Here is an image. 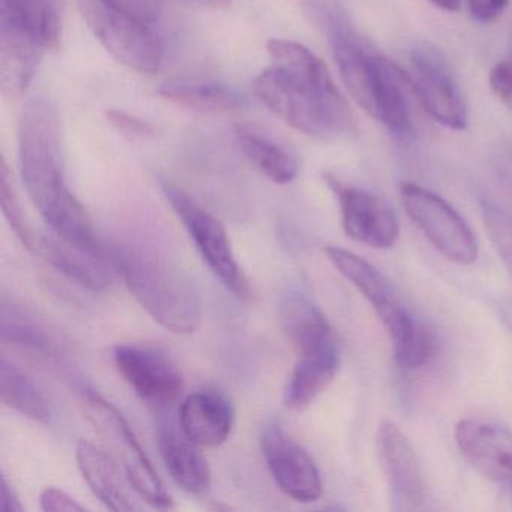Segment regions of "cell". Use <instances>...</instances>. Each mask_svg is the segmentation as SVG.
<instances>
[{
	"label": "cell",
	"mask_w": 512,
	"mask_h": 512,
	"mask_svg": "<svg viewBox=\"0 0 512 512\" xmlns=\"http://www.w3.org/2000/svg\"><path fill=\"white\" fill-rule=\"evenodd\" d=\"M272 65L254 82L263 106L290 127L317 139L358 133L355 116L322 59L290 40H271Z\"/></svg>",
	"instance_id": "obj_1"
},
{
	"label": "cell",
	"mask_w": 512,
	"mask_h": 512,
	"mask_svg": "<svg viewBox=\"0 0 512 512\" xmlns=\"http://www.w3.org/2000/svg\"><path fill=\"white\" fill-rule=\"evenodd\" d=\"M19 163L29 199L53 235L107 260L106 247L95 236L91 217L65 181L61 122L49 98H32L23 107Z\"/></svg>",
	"instance_id": "obj_2"
},
{
	"label": "cell",
	"mask_w": 512,
	"mask_h": 512,
	"mask_svg": "<svg viewBox=\"0 0 512 512\" xmlns=\"http://www.w3.org/2000/svg\"><path fill=\"white\" fill-rule=\"evenodd\" d=\"M113 271L124 278L140 307L163 328L193 334L202 322V301L196 284L176 260L149 245L106 247Z\"/></svg>",
	"instance_id": "obj_3"
},
{
	"label": "cell",
	"mask_w": 512,
	"mask_h": 512,
	"mask_svg": "<svg viewBox=\"0 0 512 512\" xmlns=\"http://www.w3.org/2000/svg\"><path fill=\"white\" fill-rule=\"evenodd\" d=\"M325 253L329 262L361 293L382 322L398 367L418 370L427 365L436 353V335L406 304L388 277L352 251L329 245Z\"/></svg>",
	"instance_id": "obj_4"
},
{
	"label": "cell",
	"mask_w": 512,
	"mask_h": 512,
	"mask_svg": "<svg viewBox=\"0 0 512 512\" xmlns=\"http://www.w3.org/2000/svg\"><path fill=\"white\" fill-rule=\"evenodd\" d=\"M281 322L298 355L284 389V404L290 410H304L326 391L340 368L337 335L322 310L299 292L284 296Z\"/></svg>",
	"instance_id": "obj_5"
},
{
	"label": "cell",
	"mask_w": 512,
	"mask_h": 512,
	"mask_svg": "<svg viewBox=\"0 0 512 512\" xmlns=\"http://www.w3.org/2000/svg\"><path fill=\"white\" fill-rule=\"evenodd\" d=\"M332 47L350 97L395 136H407L412 131V113L406 97L410 86L404 71L346 32L334 34Z\"/></svg>",
	"instance_id": "obj_6"
},
{
	"label": "cell",
	"mask_w": 512,
	"mask_h": 512,
	"mask_svg": "<svg viewBox=\"0 0 512 512\" xmlns=\"http://www.w3.org/2000/svg\"><path fill=\"white\" fill-rule=\"evenodd\" d=\"M161 191L212 274L227 290L239 298H248L250 286L236 262L229 235L221 221L172 182H163Z\"/></svg>",
	"instance_id": "obj_7"
},
{
	"label": "cell",
	"mask_w": 512,
	"mask_h": 512,
	"mask_svg": "<svg viewBox=\"0 0 512 512\" xmlns=\"http://www.w3.org/2000/svg\"><path fill=\"white\" fill-rule=\"evenodd\" d=\"M407 217L449 262L472 265L478 259V241L467 221L439 194L413 182L400 187Z\"/></svg>",
	"instance_id": "obj_8"
},
{
	"label": "cell",
	"mask_w": 512,
	"mask_h": 512,
	"mask_svg": "<svg viewBox=\"0 0 512 512\" xmlns=\"http://www.w3.org/2000/svg\"><path fill=\"white\" fill-rule=\"evenodd\" d=\"M79 10L94 37L119 64L137 73H158L164 47L151 26L110 10L100 0H79Z\"/></svg>",
	"instance_id": "obj_9"
},
{
	"label": "cell",
	"mask_w": 512,
	"mask_h": 512,
	"mask_svg": "<svg viewBox=\"0 0 512 512\" xmlns=\"http://www.w3.org/2000/svg\"><path fill=\"white\" fill-rule=\"evenodd\" d=\"M113 358L125 382L149 406L167 410L181 400L184 374L163 350L146 344H119Z\"/></svg>",
	"instance_id": "obj_10"
},
{
	"label": "cell",
	"mask_w": 512,
	"mask_h": 512,
	"mask_svg": "<svg viewBox=\"0 0 512 512\" xmlns=\"http://www.w3.org/2000/svg\"><path fill=\"white\" fill-rule=\"evenodd\" d=\"M83 392V397L91 407L98 424L115 440L118 449H121L127 481L134 491L154 508H173L172 496L164 487L157 470L152 466L151 458L140 445L136 433L124 415L94 389H85Z\"/></svg>",
	"instance_id": "obj_11"
},
{
	"label": "cell",
	"mask_w": 512,
	"mask_h": 512,
	"mask_svg": "<svg viewBox=\"0 0 512 512\" xmlns=\"http://www.w3.org/2000/svg\"><path fill=\"white\" fill-rule=\"evenodd\" d=\"M404 76L412 94L434 122L448 130H466L467 109L463 95L439 53L415 50L410 55L409 71H404Z\"/></svg>",
	"instance_id": "obj_12"
},
{
	"label": "cell",
	"mask_w": 512,
	"mask_h": 512,
	"mask_svg": "<svg viewBox=\"0 0 512 512\" xmlns=\"http://www.w3.org/2000/svg\"><path fill=\"white\" fill-rule=\"evenodd\" d=\"M260 448L275 484L284 494L302 503L316 502L322 497V475L316 461L284 433L278 422L263 425Z\"/></svg>",
	"instance_id": "obj_13"
},
{
	"label": "cell",
	"mask_w": 512,
	"mask_h": 512,
	"mask_svg": "<svg viewBox=\"0 0 512 512\" xmlns=\"http://www.w3.org/2000/svg\"><path fill=\"white\" fill-rule=\"evenodd\" d=\"M377 454L398 511H416L427 500L428 484L412 442L394 421H383L377 430Z\"/></svg>",
	"instance_id": "obj_14"
},
{
	"label": "cell",
	"mask_w": 512,
	"mask_h": 512,
	"mask_svg": "<svg viewBox=\"0 0 512 512\" xmlns=\"http://www.w3.org/2000/svg\"><path fill=\"white\" fill-rule=\"evenodd\" d=\"M328 184L337 194L341 224L349 238L376 250L397 244L400 223L385 199L362 188L346 187L334 178H328Z\"/></svg>",
	"instance_id": "obj_15"
},
{
	"label": "cell",
	"mask_w": 512,
	"mask_h": 512,
	"mask_svg": "<svg viewBox=\"0 0 512 512\" xmlns=\"http://www.w3.org/2000/svg\"><path fill=\"white\" fill-rule=\"evenodd\" d=\"M461 455L482 476L496 482L512 479V431L482 418H464L455 427Z\"/></svg>",
	"instance_id": "obj_16"
},
{
	"label": "cell",
	"mask_w": 512,
	"mask_h": 512,
	"mask_svg": "<svg viewBox=\"0 0 512 512\" xmlns=\"http://www.w3.org/2000/svg\"><path fill=\"white\" fill-rule=\"evenodd\" d=\"M235 407L220 389L202 388L182 400L179 427L188 439L205 448L223 445L235 427Z\"/></svg>",
	"instance_id": "obj_17"
},
{
	"label": "cell",
	"mask_w": 512,
	"mask_h": 512,
	"mask_svg": "<svg viewBox=\"0 0 512 512\" xmlns=\"http://www.w3.org/2000/svg\"><path fill=\"white\" fill-rule=\"evenodd\" d=\"M157 437L161 458L173 482L185 493L205 496L211 488V469L199 445L170 419H160Z\"/></svg>",
	"instance_id": "obj_18"
},
{
	"label": "cell",
	"mask_w": 512,
	"mask_h": 512,
	"mask_svg": "<svg viewBox=\"0 0 512 512\" xmlns=\"http://www.w3.org/2000/svg\"><path fill=\"white\" fill-rule=\"evenodd\" d=\"M44 259L65 277L85 289L100 292L112 283V265L104 257L76 247L59 236H46L37 245Z\"/></svg>",
	"instance_id": "obj_19"
},
{
	"label": "cell",
	"mask_w": 512,
	"mask_h": 512,
	"mask_svg": "<svg viewBox=\"0 0 512 512\" xmlns=\"http://www.w3.org/2000/svg\"><path fill=\"white\" fill-rule=\"evenodd\" d=\"M43 47L17 29L0 26V88L7 98H22L28 91Z\"/></svg>",
	"instance_id": "obj_20"
},
{
	"label": "cell",
	"mask_w": 512,
	"mask_h": 512,
	"mask_svg": "<svg viewBox=\"0 0 512 512\" xmlns=\"http://www.w3.org/2000/svg\"><path fill=\"white\" fill-rule=\"evenodd\" d=\"M76 458L86 484L107 508L118 512L134 511L137 508L125 490L118 464L106 451L94 443L82 440L77 445Z\"/></svg>",
	"instance_id": "obj_21"
},
{
	"label": "cell",
	"mask_w": 512,
	"mask_h": 512,
	"mask_svg": "<svg viewBox=\"0 0 512 512\" xmlns=\"http://www.w3.org/2000/svg\"><path fill=\"white\" fill-rule=\"evenodd\" d=\"M236 140L248 161L263 176L278 185H287L299 175V160L292 149L250 125L236 128Z\"/></svg>",
	"instance_id": "obj_22"
},
{
	"label": "cell",
	"mask_w": 512,
	"mask_h": 512,
	"mask_svg": "<svg viewBox=\"0 0 512 512\" xmlns=\"http://www.w3.org/2000/svg\"><path fill=\"white\" fill-rule=\"evenodd\" d=\"M158 94L179 106L203 113L233 112L245 104L244 97L235 89L211 80H169L161 86Z\"/></svg>",
	"instance_id": "obj_23"
},
{
	"label": "cell",
	"mask_w": 512,
	"mask_h": 512,
	"mask_svg": "<svg viewBox=\"0 0 512 512\" xmlns=\"http://www.w3.org/2000/svg\"><path fill=\"white\" fill-rule=\"evenodd\" d=\"M0 26L17 29L43 49H56L59 19L49 0H0Z\"/></svg>",
	"instance_id": "obj_24"
},
{
	"label": "cell",
	"mask_w": 512,
	"mask_h": 512,
	"mask_svg": "<svg viewBox=\"0 0 512 512\" xmlns=\"http://www.w3.org/2000/svg\"><path fill=\"white\" fill-rule=\"evenodd\" d=\"M0 397L5 406L26 418L38 422L50 421L52 409L43 391L7 356L0 359Z\"/></svg>",
	"instance_id": "obj_25"
},
{
	"label": "cell",
	"mask_w": 512,
	"mask_h": 512,
	"mask_svg": "<svg viewBox=\"0 0 512 512\" xmlns=\"http://www.w3.org/2000/svg\"><path fill=\"white\" fill-rule=\"evenodd\" d=\"M0 334L4 343L40 353L46 358L59 356L58 344L53 340L50 332L31 314L5 298L2 301V313H0Z\"/></svg>",
	"instance_id": "obj_26"
},
{
	"label": "cell",
	"mask_w": 512,
	"mask_h": 512,
	"mask_svg": "<svg viewBox=\"0 0 512 512\" xmlns=\"http://www.w3.org/2000/svg\"><path fill=\"white\" fill-rule=\"evenodd\" d=\"M0 202H2V211H4L8 224L22 242L23 247L28 248L29 251L37 250L38 241H35L34 233L23 214L19 197L14 190L13 178H11L10 169L5 160L2 161V167H0Z\"/></svg>",
	"instance_id": "obj_27"
},
{
	"label": "cell",
	"mask_w": 512,
	"mask_h": 512,
	"mask_svg": "<svg viewBox=\"0 0 512 512\" xmlns=\"http://www.w3.org/2000/svg\"><path fill=\"white\" fill-rule=\"evenodd\" d=\"M110 10L152 26L161 16L163 0H100Z\"/></svg>",
	"instance_id": "obj_28"
},
{
	"label": "cell",
	"mask_w": 512,
	"mask_h": 512,
	"mask_svg": "<svg viewBox=\"0 0 512 512\" xmlns=\"http://www.w3.org/2000/svg\"><path fill=\"white\" fill-rule=\"evenodd\" d=\"M106 118L118 133L128 137V139H148V137L155 134L154 127L149 122L130 115V113L109 110V112H106Z\"/></svg>",
	"instance_id": "obj_29"
},
{
	"label": "cell",
	"mask_w": 512,
	"mask_h": 512,
	"mask_svg": "<svg viewBox=\"0 0 512 512\" xmlns=\"http://www.w3.org/2000/svg\"><path fill=\"white\" fill-rule=\"evenodd\" d=\"M488 80L497 100L512 112V58L497 62L490 71Z\"/></svg>",
	"instance_id": "obj_30"
},
{
	"label": "cell",
	"mask_w": 512,
	"mask_h": 512,
	"mask_svg": "<svg viewBox=\"0 0 512 512\" xmlns=\"http://www.w3.org/2000/svg\"><path fill=\"white\" fill-rule=\"evenodd\" d=\"M470 16L482 25L497 22L508 8V0H466Z\"/></svg>",
	"instance_id": "obj_31"
},
{
	"label": "cell",
	"mask_w": 512,
	"mask_h": 512,
	"mask_svg": "<svg viewBox=\"0 0 512 512\" xmlns=\"http://www.w3.org/2000/svg\"><path fill=\"white\" fill-rule=\"evenodd\" d=\"M40 503L41 508L47 512L85 511V506L80 505L74 497L55 487H47L41 493Z\"/></svg>",
	"instance_id": "obj_32"
},
{
	"label": "cell",
	"mask_w": 512,
	"mask_h": 512,
	"mask_svg": "<svg viewBox=\"0 0 512 512\" xmlns=\"http://www.w3.org/2000/svg\"><path fill=\"white\" fill-rule=\"evenodd\" d=\"M491 232L493 238L497 241V247L502 251V256L505 257L506 262H509V269L512 271V230L505 226L502 220L494 218L491 221Z\"/></svg>",
	"instance_id": "obj_33"
},
{
	"label": "cell",
	"mask_w": 512,
	"mask_h": 512,
	"mask_svg": "<svg viewBox=\"0 0 512 512\" xmlns=\"http://www.w3.org/2000/svg\"><path fill=\"white\" fill-rule=\"evenodd\" d=\"M2 509L5 512H22L23 505L20 500L19 494L14 490L13 485L8 482V479L2 478Z\"/></svg>",
	"instance_id": "obj_34"
},
{
	"label": "cell",
	"mask_w": 512,
	"mask_h": 512,
	"mask_svg": "<svg viewBox=\"0 0 512 512\" xmlns=\"http://www.w3.org/2000/svg\"><path fill=\"white\" fill-rule=\"evenodd\" d=\"M428 2L445 13H458L461 10V0H428Z\"/></svg>",
	"instance_id": "obj_35"
},
{
	"label": "cell",
	"mask_w": 512,
	"mask_h": 512,
	"mask_svg": "<svg viewBox=\"0 0 512 512\" xmlns=\"http://www.w3.org/2000/svg\"><path fill=\"white\" fill-rule=\"evenodd\" d=\"M205 2L214 8H227L233 0H205Z\"/></svg>",
	"instance_id": "obj_36"
},
{
	"label": "cell",
	"mask_w": 512,
	"mask_h": 512,
	"mask_svg": "<svg viewBox=\"0 0 512 512\" xmlns=\"http://www.w3.org/2000/svg\"><path fill=\"white\" fill-rule=\"evenodd\" d=\"M508 484H509V487H511V491H512V479H511V481L508 482Z\"/></svg>",
	"instance_id": "obj_37"
}]
</instances>
